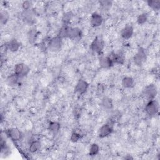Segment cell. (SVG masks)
Instances as JSON below:
<instances>
[{
  "instance_id": "cell-24",
  "label": "cell",
  "mask_w": 160,
  "mask_h": 160,
  "mask_svg": "<svg viewBox=\"0 0 160 160\" xmlns=\"http://www.w3.org/2000/svg\"><path fill=\"white\" fill-rule=\"evenodd\" d=\"M9 19V14L6 11H2L0 13V20L2 25L6 24Z\"/></svg>"
},
{
  "instance_id": "cell-3",
  "label": "cell",
  "mask_w": 160,
  "mask_h": 160,
  "mask_svg": "<svg viewBox=\"0 0 160 160\" xmlns=\"http://www.w3.org/2000/svg\"><path fill=\"white\" fill-rule=\"evenodd\" d=\"M30 71L29 67L22 62H19L16 64L14 68V73L18 75L20 78L26 76Z\"/></svg>"
},
{
  "instance_id": "cell-23",
  "label": "cell",
  "mask_w": 160,
  "mask_h": 160,
  "mask_svg": "<svg viewBox=\"0 0 160 160\" xmlns=\"http://www.w3.org/2000/svg\"><path fill=\"white\" fill-rule=\"evenodd\" d=\"M99 146L96 143H93L91 145L89 150V155L91 156H94L99 153Z\"/></svg>"
},
{
  "instance_id": "cell-31",
  "label": "cell",
  "mask_w": 160,
  "mask_h": 160,
  "mask_svg": "<svg viewBox=\"0 0 160 160\" xmlns=\"http://www.w3.org/2000/svg\"><path fill=\"white\" fill-rule=\"evenodd\" d=\"M99 3L101 6H104V7H109L111 6V5H112V1H99Z\"/></svg>"
},
{
  "instance_id": "cell-14",
  "label": "cell",
  "mask_w": 160,
  "mask_h": 160,
  "mask_svg": "<svg viewBox=\"0 0 160 160\" xmlns=\"http://www.w3.org/2000/svg\"><path fill=\"white\" fill-rule=\"evenodd\" d=\"M34 13L32 9L27 10V11L24 10L23 12L22 13L23 20L28 24H32L34 22Z\"/></svg>"
},
{
  "instance_id": "cell-25",
  "label": "cell",
  "mask_w": 160,
  "mask_h": 160,
  "mask_svg": "<svg viewBox=\"0 0 160 160\" xmlns=\"http://www.w3.org/2000/svg\"><path fill=\"white\" fill-rule=\"evenodd\" d=\"M148 6L154 9V11H158L160 9V1H154V0H151L148 1Z\"/></svg>"
},
{
  "instance_id": "cell-17",
  "label": "cell",
  "mask_w": 160,
  "mask_h": 160,
  "mask_svg": "<svg viewBox=\"0 0 160 160\" xmlns=\"http://www.w3.org/2000/svg\"><path fill=\"white\" fill-rule=\"evenodd\" d=\"M19 78H21L18 75L13 73L9 75L6 79L7 84L10 86H14L18 84L19 81Z\"/></svg>"
},
{
  "instance_id": "cell-21",
  "label": "cell",
  "mask_w": 160,
  "mask_h": 160,
  "mask_svg": "<svg viewBox=\"0 0 160 160\" xmlns=\"http://www.w3.org/2000/svg\"><path fill=\"white\" fill-rule=\"evenodd\" d=\"M41 144L40 141H39L38 140L32 141L30 143V145L29 147V151L32 153L36 152L38 150H39V149L41 148Z\"/></svg>"
},
{
  "instance_id": "cell-7",
  "label": "cell",
  "mask_w": 160,
  "mask_h": 160,
  "mask_svg": "<svg viewBox=\"0 0 160 160\" xmlns=\"http://www.w3.org/2000/svg\"><path fill=\"white\" fill-rule=\"evenodd\" d=\"M7 134H8V136L12 141H18L21 140L23 136L22 132L19 129L16 128H13L8 129L7 131Z\"/></svg>"
},
{
  "instance_id": "cell-19",
  "label": "cell",
  "mask_w": 160,
  "mask_h": 160,
  "mask_svg": "<svg viewBox=\"0 0 160 160\" xmlns=\"http://www.w3.org/2000/svg\"><path fill=\"white\" fill-rule=\"evenodd\" d=\"M61 128V124L58 121H51L48 125L49 130L53 134H57Z\"/></svg>"
},
{
  "instance_id": "cell-5",
  "label": "cell",
  "mask_w": 160,
  "mask_h": 160,
  "mask_svg": "<svg viewBox=\"0 0 160 160\" xmlns=\"http://www.w3.org/2000/svg\"><path fill=\"white\" fill-rule=\"evenodd\" d=\"M147 55L146 51L142 48H139L134 56L133 60L134 63L138 66H141L146 60Z\"/></svg>"
},
{
  "instance_id": "cell-30",
  "label": "cell",
  "mask_w": 160,
  "mask_h": 160,
  "mask_svg": "<svg viewBox=\"0 0 160 160\" xmlns=\"http://www.w3.org/2000/svg\"><path fill=\"white\" fill-rule=\"evenodd\" d=\"M31 6H32V3L31 1H24L22 4V8L24 9V11L31 9Z\"/></svg>"
},
{
  "instance_id": "cell-8",
  "label": "cell",
  "mask_w": 160,
  "mask_h": 160,
  "mask_svg": "<svg viewBox=\"0 0 160 160\" xmlns=\"http://www.w3.org/2000/svg\"><path fill=\"white\" fill-rule=\"evenodd\" d=\"M88 86H89V84L85 80L80 79L77 82L74 88V91L79 94H83L86 92L88 88Z\"/></svg>"
},
{
  "instance_id": "cell-29",
  "label": "cell",
  "mask_w": 160,
  "mask_h": 160,
  "mask_svg": "<svg viewBox=\"0 0 160 160\" xmlns=\"http://www.w3.org/2000/svg\"><path fill=\"white\" fill-rule=\"evenodd\" d=\"M81 138V136L79 133L76 132H74L71 134L70 139L72 142H78L79 140H80Z\"/></svg>"
},
{
  "instance_id": "cell-4",
  "label": "cell",
  "mask_w": 160,
  "mask_h": 160,
  "mask_svg": "<svg viewBox=\"0 0 160 160\" xmlns=\"http://www.w3.org/2000/svg\"><path fill=\"white\" fill-rule=\"evenodd\" d=\"M104 46V42L102 39L99 36H96L90 44V49L94 52L100 54Z\"/></svg>"
},
{
  "instance_id": "cell-18",
  "label": "cell",
  "mask_w": 160,
  "mask_h": 160,
  "mask_svg": "<svg viewBox=\"0 0 160 160\" xmlns=\"http://www.w3.org/2000/svg\"><path fill=\"white\" fill-rule=\"evenodd\" d=\"M121 84L124 88H131L134 85V81L131 76H125L122 78Z\"/></svg>"
},
{
  "instance_id": "cell-11",
  "label": "cell",
  "mask_w": 160,
  "mask_h": 160,
  "mask_svg": "<svg viewBox=\"0 0 160 160\" xmlns=\"http://www.w3.org/2000/svg\"><path fill=\"white\" fill-rule=\"evenodd\" d=\"M134 33V28L131 25H127L124 27L120 32L121 36L124 39H128L131 38Z\"/></svg>"
},
{
  "instance_id": "cell-15",
  "label": "cell",
  "mask_w": 160,
  "mask_h": 160,
  "mask_svg": "<svg viewBox=\"0 0 160 160\" xmlns=\"http://www.w3.org/2000/svg\"><path fill=\"white\" fill-rule=\"evenodd\" d=\"M82 35V32L81 29L78 28H71L69 29V36L68 38L74 40L77 39L81 38Z\"/></svg>"
},
{
  "instance_id": "cell-26",
  "label": "cell",
  "mask_w": 160,
  "mask_h": 160,
  "mask_svg": "<svg viewBox=\"0 0 160 160\" xmlns=\"http://www.w3.org/2000/svg\"><path fill=\"white\" fill-rule=\"evenodd\" d=\"M148 20V15L146 13H142L141 14L138 16L137 18V22L139 25H142L144 24Z\"/></svg>"
},
{
  "instance_id": "cell-6",
  "label": "cell",
  "mask_w": 160,
  "mask_h": 160,
  "mask_svg": "<svg viewBox=\"0 0 160 160\" xmlns=\"http://www.w3.org/2000/svg\"><path fill=\"white\" fill-rule=\"evenodd\" d=\"M112 126L110 123H106L99 128L98 131V136L101 138L108 137L112 133Z\"/></svg>"
},
{
  "instance_id": "cell-10",
  "label": "cell",
  "mask_w": 160,
  "mask_h": 160,
  "mask_svg": "<svg viewBox=\"0 0 160 160\" xmlns=\"http://www.w3.org/2000/svg\"><path fill=\"white\" fill-rule=\"evenodd\" d=\"M157 92H158L157 88L153 84L148 85L147 86L145 87V88L144 89V94L152 99L156 96Z\"/></svg>"
},
{
  "instance_id": "cell-27",
  "label": "cell",
  "mask_w": 160,
  "mask_h": 160,
  "mask_svg": "<svg viewBox=\"0 0 160 160\" xmlns=\"http://www.w3.org/2000/svg\"><path fill=\"white\" fill-rule=\"evenodd\" d=\"M72 16H73V14L72 13V12L71 11L67 12L64 13L62 16V21L64 22V24H68L71 21V20L72 18Z\"/></svg>"
},
{
  "instance_id": "cell-28",
  "label": "cell",
  "mask_w": 160,
  "mask_h": 160,
  "mask_svg": "<svg viewBox=\"0 0 160 160\" xmlns=\"http://www.w3.org/2000/svg\"><path fill=\"white\" fill-rule=\"evenodd\" d=\"M36 36H37L36 30L35 29H31L28 34V39L29 41V42H33L36 39Z\"/></svg>"
},
{
  "instance_id": "cell-16",
  "label": "cell",
  "mask_w": 160,
  "mask_h": 160,
  "mask_svg": "<svg viewBox=\"0 0 160 160\" xmlns=\"http://www.w3.org/2000/svg\"><path fill=\"white\" fill-rule=\"evenodd\" d=\"M112 59L114 64H123L124 62V56L121 53H116L112 52L111 56H109Z\"/></svg>"
},
{
  "instance_id": "cell-20",
  "label": "cell",
  "mask_w": 160,
  "mask_h": 160,
  "mask_svg": "<svg viewBox=\"0 0 160 160\" xmlns=\"http://www.w3.org/2000/svg\"><path fill=\"white\" fill-rule=\"evenodd\" d=\"M101 104L106 109H111L113 108L112 101L108 97H104L101 100Z\"/></svg>"
},
{
  "instance_id": "cell-2",
  "label": "cell",
  "mask_w": 160,
  "mask_h": 160,
  "mask_svg": "<svg viewBox=\"0 0 160 160\" xmlns=\"http://www.w3.org/2000/svg\"><path fill=\"white\" fill-rule=\"evenodd\" d=\"M159 111V105L154 99H151L145 107V111L147 114L151 117L156 116Z\"/></svg>"
},
{
  "instance_id": "cell-12",
  "label": "cell",
  "mask_w": 160,
  "mask_h": 160,
  "mask_svg": "<svg viewBox=\"0 0 160 160\" xmlns=\"http://www.w3.org/2000/svg\"><path fill=\"white\" fill-rule=\"evenodd\" d=\"M99 66L103 69H109L114 66V63L109 56H102L99 58Z\"/></svg>"
},
{
  "instance_id": "cell-13",
  "label": "cell",
  "mask_w": 160,
  "mask_h": 160,
  "mask_svg": "<svg viewBox=\"0 0 160 160\" xmlns=\"http://www.w3.org/2000/svg\"><path fill=\"white\" fill-rule=\"evenodd\" d=\"M6 48L11 52H16L21 47V43L16 39L10 40L6 45Z\"/></svg>"
},
{
  "instance_id": "cell-9",
  "label": "cell",
  "mask_w": 160,
  "mask_h": 160,
  "mask_svg": "<svg viewBox=\"0 0 160 160\" xmlns=\"http://www.w3.org/2000/svg\"><path fill=\"white\" fill-rule=\"evenodd\" d=\"M103 21L102 17L101 14L94 12L92 14L91 18H90V24L91 26L94 28L99 27L101 25L102 22Z\"/></svg>"
},
{
  "instance_id": "cell-1",
  "label": "cell",
  "mask_w": 160,
  "mask_h": 160,
  "mask_svg": "<svg viewBox=\"0 0 160 160\" xmlns=\"http://www.w3.org/2000/svg\"><path fill=\"white\" fill-rule=\"evenodd\" d=\"M62 43V39L59 36L52 38L49 39L48 48L52 52H57L61 48Z\"/></svg>"
},
{
  "instance_id": "cell-32",
  "label": "cell",
  "mask_w": 160,
  "mask_h": 160,
  "mask_svg": "<svg viewBox=\"0 0 160 160\" xmlns=\"http://www.w3.org/2000/svg\"><path fill=\"white\" fill-rule=\"evenodd\" d=\"M124 159H133V158L131 156H127L124 157Z\"/></svg>"
},
{
  "instance_id": "cell-22",
  "label": "cell",
  "mask_w": 160,
  "mask_h": 160,
  "mask_svg": "<svg viewBox=\"0 0 160 160\" xmlns=\"http://www.w3.org/2000/svg\"><path fill=\"white\" fill-rule=\"evenodd\" d=\"M69 29H70V27H69L68 25H64L60 29L58 36H59L62 39L68 38Z\"/></svg>"
}]
</instances>
